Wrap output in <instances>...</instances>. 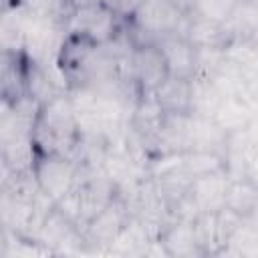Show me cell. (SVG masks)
<instances>
[{"label":"cell","mask_w":258,"mask_h":258,"mask_svg":"<svg viewBox=\"0 0 258 258\" xmlns=\"http://www.w3.org/2000/svg\"><path fill=\"white\" fill-rule=\"evenodd\" d=\"M133 73H135V81L141 87V91L145 95H153V91L169 77L167 64L163 60V54L159 50V46L153 44H143V46H135L133 52Z\"/></svg>","instance_id":"cell-4"},{"label":"cell","mask_w":258,"mask_h":258,"mask_svg":"<svg viewBox=\"0 0 258 258\" xmlns=\"http://www.w3.org/2000/svg\"><path fill=\"white\" fill-rule=\"evenodd\" d=\"M185 14L177 10L169 0H149L133 8V22L139 32L153 36L155 40L165 34H177L179 20Z\"/></svg>","instance_id":"cell-3"},{"label":"cell","mask_w":258,"mask_h":258,"mask_svg":"<svg viewBox=\"0 0 258 258\" xmlns=\"http://www.w3.org/2000/svg\"><path fill=\"white\" fill-rule=\"evenodd\" d=\"M236 4H238V0H196L191 14H198V16L226 24L228 18L232 16Z\"/></svg>","instance_id":"cell-10"},{"label":"cell","mask_w":258,"mask_h":258,"mask_svg":"<svg viewBox=\"0 0 258 258\" xmlns=\"http://www.w3.org/2000/svg\"><path fill=\"white\" fill-rule=\"evenodd\" d=\"M155 44L159 46V50L163 54L169 77L194 79V75H196V48L183 36L165 34V36H159Z\"/></svg>","instance_id":"cell-5"},{"label":"cell","mask_w":258,"mask_h":258,"mask_svg":"<svg viewBox=\"0 0 258 258\" xmlns=\"http://www.w3.org/2000/svg\"><path fill=\"white\" fill-rule=\"evenodd\" d=\"M183 38L194 48H222L226 42V24L194 14L189 16Z\"/></svg>","instance_id":"cell-7"},{"label":"cell","mask_w":258,"mask_h":258,"mask_svg":"<svg viewBox=\"0 0 258 258\" xmlns=\"http://www.w3.org/2000/svg\"><path fill=\"white\" fill-rule=\"evenodd\" d=\"M30 171L34 175L36 187L52 204L62 200L75 183V167L62 153H40L34 151Z\"/></svg>","instance_id":"cell-1"},{"label":"cell","mask_w":258,"mask_h":258,"mask_svg":"<svg viewBox=\"0 0 258 258\" xmlns=\"http://www.w3.org/2000/svg\"><path fill=\"white\" fill-rule=\"evenodd\" d=\"M191 97H194V79L167 77L155 91L153 99L165 115H181L191 113Z\"/></svg>","instance_id":"cell-6"},{"label":"cell","mask_w":258,"mask_h":258,"mask_svg":"<svg viewBox=\"0 0 258 258\" xmlns=\"http://www.w3.org/2000/svg\"><path fill=\"white\" fill-rule=\"evenodd\" d=\"M163 244H165L169 254H191V252H196L200 246H198V238H196V230H194V220L175 224L171 230H167L165 236H163Z\"/></svg>","instance_id":"cell-9"},{"label":"cell","mask_w":258,"mask_h":258,"mask_svg":"<svg viewBox=\"0 0 258 258\" xmlns=\"http://www.w3.org/2000/svg\"><path fill=\"white\" fill-rule=\"evenodd\" d=\"M71 24L73 34L101 44L107 42L115 32V10L105 0H91L75 10Z\"/></svg>","instance_id":"cell-2"},{"label":"cell","mask_w":258,"mask_h":258,"mask_svg":"<svg viewBox=\"0 0 258 258\" xmlns=\"http://www.w3.org/2000/svg\"><path fill=\"white\" fill-rule=\"evenodd\" d=\"M224 208L236 212L238 216H252L256 210V185L252 179H236L228 181L224 194Z\"/></svg>","instance_id":"cell-8"},{"label":"cell","mask_w":258,"mask_h":258,"mask_svg":"<svg viewBox=\"0 0 258 258\" xmlns=\"http://www.w3.org/2000/svg\"><path fill=\"white\" fill-rule=\"evenodd\" d=\"M0 50H2V44H0Z\"/></svg>","instance_id":"cell-12"},{"label":"cell","mask_w":258,"mask_h":258,"mask_svg":"<svg viewBox=\"0 0 258 258\" xmlns=\"http://www.w3.org/2000/svg\"><path fill=\"white\" fill-rule=\"evenodd\" d=\"M143 2H149V0H133V8H135L137 4H143Z\"/></svg>","instance_id":"cell-11"}]
</instances>
